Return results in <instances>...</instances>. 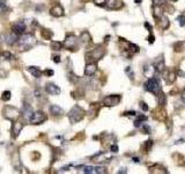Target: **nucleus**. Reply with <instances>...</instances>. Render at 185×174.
I'll list each match as a JSON object with an SVG mask.
<instances>
[{"instance_id": "obj_1", "label": "nucleus", "mask_w": 185, "mask_h": 174, "mask_svg": "<svg viewBox=\"0 0 185 174\" xmlns=\"http://www.w3.org/2000/svg\"><path fill=\"white\" fill-rule=\"evenodd\" d=\"M143 88L147 92L153 93L156 96H160L162 94V86L160 80L155 78V77H149L147 79V81L143 84Z\"/></svg>"}, {"instance_id": "obj_2", "label": "nucleus", "mask_w": 185, "mask_h": 174, "mask_svg": "<svg viewBox=\"0 0 185 174\" xmlns=\"http://www.w3.org/2000/svg\"><path fill=\"white\" fill-rule=\"evenodd\" d=\"M19 46H20V50L26 51V50H29L32 46L37 43V40L32 35H22L21 37H19Z\"/></svg>"}, {"instance_id": "obj_3", "label": "nucleus", "mask_w": 185, "mask_h": 174, "mask_svg": "<svg viewBox=\"0 0 185 174\" xmlns=\"http://www.w3.org/2000/svg\"><path fill=\"white\" fill-rule=\"evenodd\" d=\"M85 115H86V112L82 109L80 106H74L71 110H69V113H68V119H69V122L71 123H78V122H80L85 117Z\"/></svg>"}, {"instance_id": "obj_4", "label": "nucleus", "mask_w": 185, "mask_h": 174, "mask_svg": "<svg viewBox=\"0 0 185 174\" xmlns=\"http://www.w3.org/2000/svg\"><path fill=\"white\" fill-rule=\"evenodd\" d=\"M104 53H105V49H104L102 46H96L94 50H91V51L88 53L87 57H88V59H90V61L97 62L103 57Z\"/></svg>"}, {"instance_id": "obj_5", "label": "nucleus", "mask_w": 185, "mask_h": 174, "mask_svg": "<svg viewBox=\"0 0 185 174\" xmlns=\"http://www.w3.org/2000/svg\"><path fill=\"white\" fill-rule=\"evenodd\" d=\"M4 116L8 120H11V121H15L20 116V112L15 107L6 106L4 108Z\"/></svg>"}, {"instance_id": "obj_6", "label": "nucleus", "mask_w": 185, "mask_h": 174, "mask_svg": "<svg viewBox=\"0 0 185 174\" xmlns=\"http://www.w3.org/2000/svg\"><path fill=\"white\" fill-rule=\"evenodd\" d=\"M122 100V96L120 95H117V94H113V95H108L105 96L103 100V105L106 107H113L117 106Z\"/></svg>"}, {"instance_id": "obj_7", "label": "nucleus", "mask_w": 185, "mask_h": 174, "mask_svg": "<svg viewBox=\"0 0 185 174\" xmlns=\"http://www.w3.org/2000/svg\"><path fill=\"white\" fill-rule=\"evenodd\" d=\"M46 120V115L43 112H35L30 116L29 122L31 124H41Z\"/></svg>"}, {"instance_id": "obj_8", "label": "nucleus", "mask_w": 185, "mask_h": 174, "mask_svg": "<svg viewBox=\"0 0 185 174\" xmlns=\"http://www.w3.org/2000/svg\"><path fill=\"white\" fill-rule=\"evenodd\" d=\"M26 28H27V26H26V23L23 22V21H17V22L13 23V26H12L13 33H15V34L19 35V36H21V35L24 34Z\"/></svg>"}, {"instance_id": "obj_9", "label": "nucleus", "mask_w": 185, "mask_h": 174, "mask_svg": "<svg viewBox=\"0 0 185 174\" xmlns=\"http://www.w3.org/2000/svg\"><path fill=\"white\" fill-rule=\"evenodd\" d=\"M64 46L69 49V50H74L76 46V37L74 36L73 34H69L66 36V40L64 42Z\"/></svg>"}, {"instance_id": "obj_10", "label": "nucleus", "mask_w": 185, "mask_h": 174, "mask_svg": "<svg viewBox=\"0 0 185 174\" xmlns=\"http://www.w3.org/2000/svg\"><path fill=\"white\" fill-rule=\"evenodd\" d=\"M22 128H23V123H22V122L14 121L13 125H12V135H13V137H14V138H16V137L19 136V134L21 132Z\"/></svg>"}, {"instance_id": "obj_11", "label": "nucleus", "mask_w": 185, "mask_h": 174, "mask_svg": "<svg viewBox=\"0 0 185 174\" xmlns=\"http://www.w3.org/2000/svg\"><path fill=\"white\" fill-rule=\"evenodd\" d=\"M106 6L110 9H120L123 8L124 4L122 0H106Z\"/></svg>"}, {"instance_id": "obj_12", "label": "nucleus", "mask_w": 185, "mask_h": 174, "mask_svg": "<svg viewBox=\"0 0 185 174\" xmlns=\"http://www.w3.org/2000/svg\"><path fill=\"white\" fill-rule=\"evenodd\" d=\"M96 71H97L96 64L95 63H88L86 65V68H85V74L88 77H91L96 73Z\"/></svg>"}, {"instance_id": "obj_13", "label": "nucleus", "mask_w": 185, "mask_h": 174, "mask_svg": "<svg viewBox=\"0 0 185 174\" xmlns=\"http://www.w3.org/2000/svg\"><path fill=\"white\" fill-rule=\"evenodd\" d=\"M45 91L50 95H58V94H60V88L58 86H56L54 84H48L46 87H45Z\"/></svg>"}, {"instance_id": "obj_14", "label": "nucleus", "mask_w": 185, "mask_h": 174, "mask_svg": "<svg viewBox=\"0 0 185 174\" xmlns=\"http://www.w3.org/2000/svg\"><path fill=\"white\" fill-rule=\"evenodd\" d=\"M50 14L54 17H60L64 15V8L61 7L60 5H54L53 7L50 9Z\"/></svg>"}, {"instance_id": "obj_15", "label": "nucleus", "mask_w": 185, "mask_h": 174, "mask_svg": "<svg viewBox=\"0 0 185 174\" xmlns=\"http://www.w3.org/2000/svg\"><path fill=\"white\" fill-rule=\"evenodd\" d=\"M163 73H164V79L167 80V83L168 84H172L175 83V80H176V77H177V73L175 72V71H163Z\"/></svg>"}, {"instance_id": "obj_16", "label": "nucleus", "mask_w": 185, "mask_h": 174, "mask_svg": "<svg viewBox=\"0 0 185 174\" xmlns=\"http://www.w3.org/2000/svg\"><path fill=\"white\" fill-rule=\"evenodd\" d=\"M17 41H19V35H16L13 31L6 36V43L8 46H14L15 43H17Z\"/></svg>"}, {"instance_id": "obj_17", "label": "nucleus", "mask_w": 185, "mask_h": 174, "mask_svg": "<svg viewBox=\"0 0 185 174\" xmlns=\"http://www.w3.org/2000/svg\"><path fill=\"white\" fill-rule=\"evenodd\" d=\"M147 121V117L143 115V114H138L137 116H135V121H134V127H137V128H139L141 127L145 122Z\"/></svg>"}, {"instance_id": "obj_18", "label": "nucleus", "mask_w": 185, "mask_h": 174, "mask_svg": "<svg viewBox=\"0 0 185 174\" xmlns=\"http://www.w3.org/2000/svg\"><path fill=\"white\" fill-rule=\"evenodd\" d=\"M90 35H89L88 31H83L80 35V42H81L83 46H87L88 43H90Z\"/></svg>"}, {"instance_id": "obj_19", "label": "nucleus", "mask_w": 185, "mask_h": 174, "mask_svg": "<svg viewBox=\"0 0 185 174\" xmlns=\"http://www.w3.org/2000/svg\"><path fill=\"white\" fill-rule=\"evenodd\" d=\"M50 112L53 116H60V115H63V109L60 108L59 106H57V105H51L50 106Z\"/></svg>"}, {"instance_id": "obj_20", "label": "nucleus", "mask_w": 185, "mask_h": 174, "mask_svg": "<svg viewBox=\"0 0 185 174\" xmlns=\"http://www.w3.org/2000/svg\"><path fill=\"white\" fill-rule=\"evenodd\" d=\"M28 71L30 72V74H32V77H35V78H41V77H42V72H41L39 68L29 66V68H28Z\"/></svg>"}, {"instance_id": "obj_21", "label": "nucleus", "mask_w": 185, "mask_h": 174, "mask_svg": "<svg viewBox=\"0 0 185 174\" xmlns=\"http://www.w3.org/2000/svg\"><path fill=\"white\" fill-rule=\"evenodd\" d=\"M160 24L162 27V29H168L169 26H170V22H169V19L165 15H162L160 17Z\"/></svg>"}, {"instance_id": "obj_22", "label": "nucleus", "mask_w": 185, "mask_h": 174, "mask_svg": "<svg viewBox=\"0 0 185 174\" xmlns=\"http://www.w3.org/2000/svg\"><path fill=\"white\" fill-rule=\"evenodd\" d=\"M154 68H155V72H157V73H162L163 71L165 70V66H164V61L156 62L155 65H154Z\"/></svg>"}, {"instance_id": "obj_23", "label": "nucleus", "mask_w": 185, "mask_h": 174, "mask_svg": "<svg viewBox=\"0 0 185 174\" xmlns=\"http://www.w3.org/2000/svg\"><path fill=\"white\" fill-rule=\"evenodd\" d=\"M19 153L17 152H15L14 156H12V164H13V166L16 168V169H19L20 168V165H19Z\"/></svg>"}, {"instance_id": "obj_24", "label": "nucleus", "mask_w": 185, "mask_h": 174, "mask_svg": "<svg viewBox=\"0 0 185 174\" xmlns=\"http://www.w3.org/2000/svg\"><path fill=\"white\" fill-rule=\"evenodd\" d=\"M12 57H13V56H12V53L11 52L4 51V52L0 55V63H1V62H5V61H9Z\"/></svg>"}, {"instance_id": "obj_25", "label": "nucleus", "mask_w": 185, "mask_h": 174, "mask_svg": "<svg viewBox=\"0 0 185 174\" xmlns=\"http://www.w3.org/2000/svg\"><path fill=\"white\" fill-rule=\"evenodd\" d=\"M64 46V43L61 42H57V41H53L51 42V49L52 50H61Z\"/></svg>"}, {"instance_id": "obj_26", "label": "nucleus", "mask_w": 185, "mask_h": 174, "mask_svg": "<svg viewBox=\"0 0 185 174\" xmlns=\"http://www.w3.org/2000/svg\"><path fill=\"white\" fill-rule=\"evenodd\" d=\"M23 114H24V116H27V117H29L32 115V110H31V107L29 106V105H24L23 106Z\"/></svg>"}, {"instance_id": "obj_27", "label": "nucleus", "mask_w": 185, "mask_h": 174, "mask_svg": "<svg viewBox=\"0 0 185 174\" xmlns=\"http://www.w3.org/2000/svg\"><path fill=\"white\" fill-rule=\"evenodd\" d=\"M42 36L45 38V40H50L52 37V33L51 31H49L48 29H43L42 30Z\"/></svg>"}, {"instance_id": "obj_28", "label": "nucleus", "mask_w": 185, "mask_h": 174, "mask_svg": "<svg viewBox=\"0 0 185 174\" xmlns=\"http://www.w3.org/2000/svg\"><path fill=\"white\" fill-rule=\"evenodd\" d=\"M11 92L9 91H5L2 93V95H1V100L2 101H8V100H11Z\"/></svg>"}, {"instance_id": "obj_29", "label": "nucleus", "mask_w": 185, "mask_h": 174, "mask_svg": "<svg viewBox=\"0 0 185 174\" xmlns=\"http://www.w3.org/2000/svg\"><path fill=\"white\" fill-rule=\"evenodd\" d=\"M157 98H159V105H160V106H164V105L167 103V98H165V95H164L163 93L160 95V96H157Z\"/></svg>"}, {"instance_id": "obj_30", "label": "nucleus", "mask_w": 185, "mask_h": 174, "mask_svg": "<svg viewBox=\"0 0 185 174\" xmlns=\"http://www.w3.org/2000/svg\"><path fill=\"white\" fill-rule=\"evenodd\" d=\"M83 173H87V174L95 173V167H93V166H86L85 168H83Z\"/></svg>"}, {"instance_id": "obj_31", "label": "nucleus", "mask_w": 185, "mask_h": 174, "mask_svg": "<svg viewBox=\"0 0 185 174\" xmlns=\"http://www.w3.org/2000/svg\"><path fill=\"white\" fill-rule=\"evenodd\" d=\"M108 171H106V168L104 166H97L95 167V173H98V174H104L106 173Z\"/></svg>"}, {"instance_id": "obj_32", "label": "nucleus", "mask_w": 185, "mask_h": 174, "mask_svg": "<svg viewBox=\"0 0 185 174\" xmlns=\"http://www.w3.org/2000/svg\"><path fill=\"white\" fill-rule=\"evenodd\" d=\"M153 145H154V142L153 141H147L146 143H145V149H146V151L149 152L152 150V147H153Z\"/></svg>"}, {"instance_id": "obj_33", "label": "nucleus", "mask_w": 185, "mask_h": 174, "mask_svg": "<svg viewBox=\"0 0 185 174\" xmlns=\"http://www.w3.org/2000/svg\"><path fill=\"white\" fill-rule=\"evenodd\" d=\"M141 129H142V131H143V134H147V135H149L150 132H152V129L148 127L146 123H143L142 125H141Z\"/></svg>"}, {"instance_id": "obj_34", "label": "nucleus", "mask_w": 185, "mask_h": 174, "mask_svg": "<svg viewBox=\"0 0 185 174\" xmlns=\"http://www.w3.org/2000/svg\"><path fill=\"white\" fill-rule=\"evenodd\" d=\"M93 1L96 6H100V7H103L106 5V0H93Z\"/></svg>"}, {"instance_id": "obj_35", "label": "nucleus", "mask_w": 185, "mask_h": 174, "mask_svg": "<svg viewBox=\"0 0 185 174\" xmlns=\"http://www.w3.org/2000/svg\"><path fill=\"white\" fill-rule=\"evenodd\" d=\"M177 21L179 23L180 27H184L185 26V15H179L177 17Z\"/></svg>"}, {"instance_id": "obj_36", "label": "nucleus", "mask_w": 185, "mask_h": 174, "mask_svg": "<svg viewBox=\"0 0 185 174\" xmlns=\"http://www.w3.org/2000/svg\"><path fill=\"white\" fill-rule=\"evenodd\" d=\"M6 9H7L6 0H0V11H6Z\"/></svg>"}, {"instance_id": "obj_37", "label": "nucleus", "mask_w": 185, "mask_h": 174, "mask_svg": "<svg viewBox=\"0 0 185 174\" xmlns=\"http://www.w3.org/2000/svg\"><path fill=\"white\" fill-rule=\"evenodd\" d=\"M153 2H154L155 6H164L167 0H153Z\"/></svg>"}, {"instance_id": "obj_38", "label": "nucleus", "mask_w": 185, "mask_h": 174, "mask_svg": "<svg viewBox=\"0 0 185 174\" xmlns=\"http://www.w3.org/2000/svg\"><path fill=\"white\" fill-rule=\"evenodd\" d=\"M110 150H111V152H113V153H117L119 150L118 145H117V144H112L110 146Z\"/></svg>"}, {"instance_id": "obj_39", "label": "nucleus", "mask_w": 185, "mask_h": 174, "mask_svg": "<svg viewBox=\"0 0 185 174\" xmlns=\"http://www.w3.org/2000/svg\"><path fill=\"white\" fill-rule=\"evenodd\" d=\"M140 108L142 112H147L148 110V105L146 102H140Z\"/></svg>"}, {"instance_id": "obj_40", "label": "nucleus", "mask_w": 185, "mask_h": 174, "mask_svg": "<svg viewBox=\"0 0 185 174\" xmlns=\"http://www.w3.org/2000/svg\"><path fill=\"white\" fill-rule=\"evenodd\" d=\"M124 115H125V116H134V117H135V116L138 115V113H137V112H132V110H131V112H125Z\"/></svg>"}, {"instance_id": "obj_41", "label": "nucleus", "mask_w": 185, "mask_h": 174, "mask_svg": "<svg viewBox=\"0 0 185 174\" xmlns=\"http://www.w3.org/2000/svg\"><path fill=\"white\" fill-rule=\"evenodd\" d=\"M125 72H126V73H128V76H130V78H131V79H133V73H132V71H131L130 66H128V68H126Z\"/></svg>"}, {"instance_id": "obj_42", "label": "nucleus", "mask_w": 185, "mask_h": 174, "mask_svg": "<svg viewBox=\"0 0 185 174\" xmlns=\"http://www.w3.org/2000/svg\"><path fill=\"white\" fill-rule=\"evenodd\" d=\"M154 41H155V37H154V36H153V35L150 34V35L148 36V42H149V43L152 44V43H154Z\"/></svg>"}, {"instance_id": "obj_43", "label": "nucleus", "mask_w": 185, "mask_h": 174, "mask_svg": "<svg viewBox=\"0 0 185 174\" xmlns=\"http://www.w3.org/2000/svg\"><path fill=\"white\" fill-rule=\"evenodd\" d=\"M44 73L46 74V76H53V73H54V72H53L52 70H45Z\"/></svg>"}, {"instance_id": "obj_44", "label": "nucleus", "mask_w": 185, "mask_h": 174, "mask_svg": "<svg viewBox=\"0 0 185 174\" xmlns=\"http://www.w3.org/2000/svg\"><path fill=\"white\" fill-rule=\"evenodd\" d=\"M60 56H53V62L54 63H60Z\"/></svg>"}, {"instance_id": "obj_45", "label": "nucleus", "mask_w": 185, "mask_h": 174, "mask_svg": "<svg viewBox=\"0 0 185 174\" xmlns=\"http://www.w3.org/2000/svg\"><path fill=\"white\" fill-rule=\"evenodd\" d=\"M118 173L119 174H125V173H127V169H126L125 167H123V168H120V169H119Z\"/></svg>"}, {"instance_id": "obj_46", "label": "nucleus", "mask_w": 185, "mask_h": 174, "mask_svg": "<svg viewBox=\"0 0 185 174\" xmlns=\"http://www.w3.org/2000/svg\"><path fill=\"white\" fill-rule=\"evenodd\" d=\"M178 74H179V76H183V78H185V73L183 71H180V70H178Z\"/></svg>"}, {"instance_id": "obj_47", "label": "nucleus", "mask_w": 185, "mask_h": 174, "mask_svg": "<svg viewBox=\"0 0 185 174\" xmlns=\"http://www.w3.org/2000/svg\"><path fill=\"white\" fill-rule=\"evenodd\" d=\"M133 161H134V163H140V159H139V158H135V157H134V158H133Z\"/></svg>"}, {"instance_id": "obj_48", "label": "nucleus", "mask_w": 185, "mask_h": 174, "mask_svg": "<svg viewBox=\"0 0 185 174\" xmlns=\"http://www.w3.org/2000/svg\"><path fill=\"white\" fill-rule=\"evenodd\" d=\"M182 99H183V101L185 102V91L182 93Z\"/></svg>"}, {"instance_id": "obj_49", "label": "nucleus", "mask_w": 185, "mask_h": 174, "mask_svg": "<svg viewBox=\"0 0 185 174\" xmlns=\"http://www.w3.org/2000/svg\"><path fill=\"white\" fill-rule=\"evenodd\" d=\"M134 2H135V4H138V5H139V4H141V0H134Z\"/></svg>"}, {"instance_id": "obj_50", "label": "nucleus", "mask_w": 185, "mask_h": 174, "mask_svg": "<svg viewBox=\"0 0 185 174\" xmlns=\"http://www.w3.org/2000/svg\"><path fill=\"white\" fill-rule=\"evenodd\" d=\"M1 41H2V40H1V35H0V44H1Z\"/></svg>"}, {"instance_id": "obj_51", "label": "nucleus", "mask_w": 185, "mask_h": 174, "mask_svg": "<svg viewBox=\"0 0 185 174\" xmlns=\"http://www.w3.org/2000/svg\"><path fill=\"white\" fill-rule=\"evenodd\" d=\"M171 1H177V0H171Z\"/></svg>"}]
</instances>
